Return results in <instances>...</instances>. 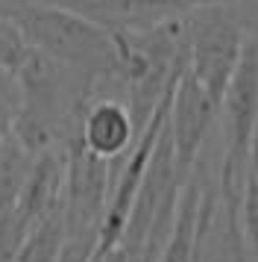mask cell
I'll list each match as a JSON object with an SVG mask.
<instances>
[{
	"instance_id": "cell-1",
	"label": "cell",
	"mask_w": 258,
	"mask_h": 262,
	"mask_svg": "<svg viewBox=\"0 0 258 262\" xmlns=\"http://www.w3.org/2000/svg\"><path fill=\"white\" fill-rule=\"evenodd\" d=\"M0 18L12 21L35 50L59 65L88 74L94 80L115 77V36L53 0H0Z\"/></svg>"
},
{
	"instance_id": "cell-2",
	"label": "cell",
	"mask_w": 258,
	"mask_h": 262,
	"mask_svg": "<svg viewBox=\"0 0 258 262\" xmlns=\"http://www.w3.org/2000/svg\"><path fill=\"white\" fill-rule=\"evenodd\" d=\"M223 121V159H220V194L229 221H238L244 174L252 150V139L258 130V41L246 38L241 65L220 103Z\"/></svg>"
},
{
	"instance_id": "cell-3",
	"label": "cell",
	"mask_w": 258,
	"mask_h": 262,
	"mask_svg": "<svg viewBox=\"0 0 258 262\" xmlns=\"http://www.w3.org/2000/svg\"><path fill=\"white\" fill-rule=\"evenodd\" d=\"M246 38L244 27L226 3L197 6L185 15V71L223 103L226 89L241 65Z\"/></svg>"
},
{
	"instance_id": "cell-4",
	"label": "cell",
	"mask_w": 258,
	"mask_h": 262,
	"mask_svg": "<svg viewBox=\"0 0 258 262\" xmlns=\"http://www.w3.org/2000/svg\"><path fill=\"white\" fill-rule=\"evenodd\" d=\"M109 194H112V162L94 156L73 136L65 144V191H62V218L70 242L97 245Z\"/></svg>"
},
{
	"instance_id": "cell-5",
	"label": "cell",
	"mask_w": 258,
	"mask_h": 262,
	"mask_svg": "<svg viewBox=\"0 0 258 262\" xmlns=\"http://www.w3.org/2000/svg\"><path fill=\"white\" fill-rule=\"evenodd\" d=\"M217 118H220V103L191 74L182 71L173 89V97H170V115H167V136L173 144L176 171H179L182 183H188L191 174L197 171L202 144H205Z\"/></svg>"
},
{
	"instance_id": "cell-6",
	"label": "cell",
	"mask_w": 258,
	"mask_h": 262,
	"mask_svg": "<svg viewBox=\"0 0 258 262\" xmlns=\"http://www.w3.org/2000/svg\"><path fill=\"white\" fill-rule=\"evenodd\" d=\"M94 156H100L106 162L117 165L123 156L129 154V147L135 144L141 133L135 130V121L129 115L126 103L117 95L106 92L100 85H91V95L82 106L80 127L73 133Z\"/></svg>"
},
{
	"instance_id": "cell-7",
	"label": "cell",
	"mask_w": 258,
	"mask_h": 262,
	"mask_svg": "<svg viewBox=\"0 0 258 262\" xmlns=\"http://www.w3.org/2000/svg\"><path fill=\"white\" fill-rule=\"evenodd\" d=\"M62 191H65V154L38 156L21 191V201L15 206V221L23 236L50 215L62 212Z\"/></svg>"
},
{
	"instance_id": "cell-8",
	"label": "cell",
	"mask_w": 258,
	"mask_h": 262,
	"mask_svg": "<svg viewBox=\"0 0 258 262\" xmlns=\"http://www.w3.org/2000/svg\"><path fill=\"white\" fill-rule=\"evenodd\" d=\"M209 218H211V198L209 191L202 189L197 171H194L191 180L185 183V189H182L173 230H170V238H167L159 262H197Z\"/></svg>"
},
{
	"instance_id": "cell-9",
	"label": "cell",
	"mask_w": 258,
	"mask_h": 262,
	"mask_svg": "<svg viewBox=\"0 0 258 262\" xmlns=\"http://www.w3.org/2000/svg\"><path fill=\"white\" fill-rule=\"evenodd\" d=\"M33 165H35V156L23 150L21 142L15 139V133L0 136V215L15 212Z\"/></svg>"
},
{
	"instance_id": "cell-10",
	"label": "cell",
	"mask_w": 258,
	"mask_h": 262,
	"mask_svg": "<svg viewBox=\"0 0 258 262\" xmlns=\"http://www.w3.org/2000/svg\"><path fill=\"white\" fill-rule=\"evenodd\" d=\"M65 242H68L65 218H62V212H56V215H50L47 221L35 224L23 236L15 262H56L62 248H65Z\"/></svg>"
},
{
	"instance_id": "cell-11",
	"label": "cell",
	"mask_w": 258,
	"mask_h": 262,
	"mask_svg": "<svg viewBox=\"0 0 258 262\" xmlns=\"http://www.w3.org/2000/svg\"><path fill=\"white\" fill-rule=\"evenodd\" d=\"M241 233H244V248L249 262H258V130L252 139L249 162L244 174V189H241Z\"/></svg>"
},
{
	"instance_id": "cell-12",
	"label": "cell",
	"mask_w": 258,
	"mask_h": 262,
	"mask_svg": "<svg viewBox=\"0 0 258 262\" xmlns=\"http://www.w3.org/2000/svg\"><path fill=\"white\" fill-rule=\"evenodd\" d=\"M23 233L18 230L15 212H3L0 215V262H15L18 250H21Z\"/></svg>"
},
{
	"instance_id": "cell-13",
	"label": "cell",
	"mask_w": 258,
	"mask_h": 262,
	"mask_svg": "<svg viewBox=\"0 0 258 262\" xmlns=\"http://www.w3.org/2000/svg\"><path fill=\"white\" fill-rule=\"evenodd\" d=\"M91 253H94L91 242H70L68 238L56 262H91Z\"/></svg>"
}]
</instances>
